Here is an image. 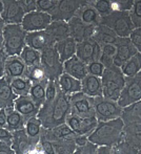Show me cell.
Wrapping results in <instances>:
<instances>
[{
	"instance_id": "1",
	"label": "cell",
	"mask_w": 141,
	"mask_h": 154,
	"mask_svg": "<svg viewBox=\"0 0 141 154\" xmlns=\"http://www.w3.org/2000/svg\"><path fill=\"white\" fill-rule=\"evenodd\" d=\"M72 112L69 95L66 94L59 87L56 97L52 101H45L40 107L37 118L40 120L42 127L45 129L56 127L66 123V118Z\"/></svg>"
},
{
	"instance_id": "2",
	"label": "cell",
	"mask_w": 141,
	"mask_h": 154,
	"mask_svg": "<svg viewBox=\"0 0 141 154\" xmlns=\"http://www.w3.org/2000/svg\"><path fill=\"white\" fill-rule=\"evenodd\" d=\"M123 122L120 118L98 122L95 129L88 135L90 142L101 146H115L122 136Z\"/></svg>"
},
{
	"instance_id": "3",
	"label": "cell",
	"mask_w": 141,
	"mask_h": 154,
	"mask_svg": "<svg viewBox=\"0 0 141 154\" xmlns=\"http://www.w3.org/2000/svg\"><path fill=\"white\" fill-rule=\"evenodd\" d=\"M100 79L102 84L103 97L117 101L125 83V77L121 72L120 67L115 65L105 67Z\"/></svg>"
},
{
	"instance_id": "4",
	"label": "cell",
	"mask_w": 141,
	"mask_h": 154,
	"mask_svg": "<svg viewBox=\"0 0 141 154\" xmlns=\"http://www.w3.org/2000/svg\"><path fill=\"white\" fill-rule=\"evenodd\" d=\"M27 32L21 24H5L2 29L3 49L6 56H19L24 48Z\"/></svg>"
},
{
	"instance_id": "5",
	"label": "cell",
	"mask_w": 141,
	"mask_h": 154,
	"mask_svg": "<svg viewBox=\"0 0 141 154\" xmlns=\"http://www.w3.org/2000/svg\"><path fill=\"white\" fill-rule=\"evenodd\" d=\"M100 24L105 25L112 29L119 38H129L131 32L135 29V26L132 23L129 12H120L113 11L108 15L101 17Z\"/></svg>"
},
{
	"instance_id": "6",
	"label": "cell",
	"mask_w": 141,
	"mask_h": 154,
	"mask_svg": "<svg viewBox=\"0 0 141 154\" xmlns=\"http://www.w3.org/2000/svg\"><path fill=\"white\" fill-rule=\"evenodd\" d=\"M40 64L44 69L47 80L57 81L58 78L63 73V62L60 60L55 46L41 53Z\"/></svg>"
},
{
	"instance_id": "7",
	"label": "cell",
	"mask_w": 141,
	"mask_h": 154,
	"mask_svg": "<svg viewBox=\"0 0 141 154\" xmlns=\"http://www.w3.org/2000/svg\"><path fill=\"white\" fill-rule=\"evenodd\" d=\"M94 111L98 122H103L120 118L122 108L118 105L117 101L100 95L94 97Z\"/></svg>"
},
{
	"instance_id": "8",
	"label": "cell",
	"mask_w": 141,
	"mask_h": 154,
	"mask_svg": "<svg viewBox=\"0 0 141 154\" xmlns=\"http://www.w3.org/2000/svg\"><path fill=\"white\" fill-rule=\"evenodd\" d=\"M137 101H141V71L134 77L125 78L124 86L117 103L123 108Z\"/></svg>"
},
{
	"instance_id": "9",
	"label": "cell",
	"mask_w": 141,
	"mask_h": 154,
	"mask_svg": "<svg viewBox=\"0 0 141 154\" xmlns=\"http://www.w3.org/2000/svg\"><path fill=\"white\" fill-rule=\"evenodd\" d=\"M69 99L73 113L81 118H95L94 97H88L82 91H79L69 95Z\"/></svg>"
},
{
	"instance_id": "10",
	"label": "cell",
	"mask_w": 141,
	"mask_h": 154,
	"mask_svg": "<svg viewBox=\"0 0 141 154\" xmlns=\"http://www.w3.org/2000/svg\"><path fill=\"white\" fill-rule=\"evenodd\" d=\"M85 3L86 0H58L57 6L51 15L52 20L68 22L76 16L78 10Z\"/></svg>"
},
{
	"instance_id": "11",
	"label": "cell",
	"mask_w": 141,
	"mask_h": 154,
	"mask_svg": "<svg viewBox=\"0 0 141 154\" xmlns=\"http://www.w3.org/2000/svg\"><path fill=\"white\" fill-rule=\"evenodd\" d=\"M52 21L53 20H52L51 15L35 11V12L25 14L24 18L21 22V26L27 32L44 31L51 24Z\"/></svg>"
},
{
	"instance_id": "12",
	"label": "cell",
	"mask_w": 141,
	"mask_h": 154,
	"mask_svg": "<svg viewBox=\"0 0 141 154\" xmlns=\"http://www.w3.org/2000/svg\"><path fill=\"white\" fill-rule=\"evenodd\" d=\"M76 57L85 64L92 61H100L101 45L92 38L78 42L76 45Z\"/></svg>"
},
{
	"instance_id": "13",
	"label": "cell",
	"mask_w": 141,
	"mask_h": 154,
	"mask_svg": "<svg viewBox=\"0 0 141 154\" xmlns=\"http://www.w3.org/2000/svg\"><path fill=\"white\" fill-rule=\"evenodd\" d=\"M3 1V12L1 18L5 24H21L25 13L19 0H2Z\"/></svg>"
},
{
	"instance_id": "14",
	"label": "cell",
	"mask_w": 141,
	"mask_h": 154,
	"mask_svg": "<svg viewBox=\"0 0 141 154\" xmlns=\"http://www.w3.org/2000/svg\"><path fill=\"white\" fill-rule=\"evenodd\" d=\"M55 43V40L46 29L27 32V37H25V44L40 53L53 47Z\"/></svg>"
},
{
	"instance_id": "15",
	"label": "cell",
	"mask_w": 141,
	"mask_h": 154,
	"mask_svg": "<svg viewBox=\"0 0 141 154\" xmlns=\"http://www.w3.org/2000/svg\"><path fill=\"white\" fill-rule=\"evenodd\" d=\"M66 123L70 126L74 132L79 135H83V134L88 135L97 126L98 120L96 118H81L71 112L66 118Z\"/></svg>"
},
{
	"instance_id": "16",
	"label": "cell",
	"mask_w": 141,
	"mask_h": 154,
	"mask_svg": "<svg viewBox=\"0 0 141 154\" xmlns=\"http://www.w3.org/2000/svg\"><path fill=\"white\" fill-rule=\"evenodd\" d=\"M68 25L69 31H70V37H72L77 43L91 39L96 29L95 25L84 24L77 16H74L73 18L70 19L68 21Z\"/></svg>"
},
{
	"instance_id": "17",
	"label": "cell",
	"mask_w": 141,
	"mask_h": 154,
	"mask_svg": "<svg viewBox=\"0 0 141 154\" xmlns=\"http://www.w3.org/2000/svg\"><path fill=\"white\" fill-rule=\"evenodd\" d=\"M116 54H115L114 60H113V65L117 67H120L125 61L131 59L132 57L138 54L139 51L135 48L129 38H119L117 39L116 43Z\"/></svg>"
},
{
	"instance_id": "18",
	"label": "cell",
	"mask_w": 141,
	"mask_h": 154,
	"mask_svg": "<svg viewBox=\"0 0 141 154\" xmlns=\"http://www.w3.org/2000/svg\"><path fill=\"white\" fill-rule=\"evenodd\" d=\"M12 137V148L17 154L30 153L37 150L38 145L34 143L27 134L25 129H19L16 131H13Z\"/></svg>"
},
{
	"instance_id": "19",
	"label": "cell",
	"mask_w": 141,
	"mask_h": 154,
	"mask_svg": "<svg viewBox=\"0 0 141 154\" xmlns=\"http://www.w3.org/2000/svg\"><path fill=\"white\" fill-rule=\"evenodd\" d=\"M14 108L24 118L25 121L37 116L40 109V107L30 97V95H18L14 102Z\"/></svg>"
},
{
	"instance_id": "20",
	"label": "cell",
	"mask_w": 141,
	"mask_h": 154,
	"mask_svg": "<svg viewBox=\"0 0 141 154\" xmlns=\"http://www.w3.org/2000/svg\"><path fill=\"white\" fill-rule=\"evenodd\" d=\"M27 67L20 56H8L4 66V75L8 78V81L15 78L24 77Z\"/></svg>"
},
{
	"instance_id": "21",
	"label": "cell",
	"mask_w": 141,
	"mask_h": 154,
	"mask_svg": "<svg viewBox=\"0 0 141 154\" xmlns=\"http://www.w3.org/2000/svg\"><path fill=\"white\" fill-rule=\"evenodd\" d=\"M78 135H79V134L74 132L68 124L63 123V124H60V125L56 126V127L50 128V129L42 128L40 136H42V137L53 142V140H60V138L75 140Z\"/></svg>"
},
{
	"instance_id": "22",
	"label": "cell",
	"mask_w": 141,
	"mask_h": 154,
	"mask_svg": "<svg viewBox=\"0 0 141 154\" xmlns=\"http://www.w3.org/2000/svg\"><path fill=\"white\" fill-rule=\"evenodd\" d=\"M124 142H127L130 146L135 148L136 150H141V122L132 123L123 125L122 136Z\"/></svg>"
},
{
	"instance_id": "23",
	"label": "cell",
	"mask_w": 141,
	"mask_h": 154,
	"mask_svg": "<svg viewBox=\"0 0 141 154\" xmlns=\"http://www.w3.org/2000/svg\"><path fill=\"white\" fill-rule=\"evenodd\" d=\"M63 72L72 75L73 78L81 81L88 75L86 64L76 56L63 62Z\"/></svg>"
},
{
	"instance_id": "24",
	"label": "cell",
	"mask_w": 141,
	"mask_h": 154,
	"mask_svg": "<svg viewBox=\"0 0 141 154\" xmlns=\"http://www.w3.org/2000/svg\"><path fill=\"white\" fill-rule=\"evenodd\" d=\"M81 91L88 97H96L102 95L101 79L96 75H86L81 80Z\"/></svg>"
},
{
	"instance_id": "25",
	"label": "cell",
	"mask_w": 141,
	"mask_h": 154,
	"mask_svg": "<svg viewBox=\"0 0 141 154\" xmlns=\"http://www.w3.org/2000/svg\"><path fill=\"white\" fill-rule=\"evenodd\" d=\"M76 16L86 25H95V26H97V25L100 24V20H101L100 15L91 5L88 0H86V3L83 4L78 10Z\"/></svg>"
},
{
	"instance_id": "26",
	"label": "cell",
	"mask_w": 141,
	"mask_h": 154,
	"mask_svg": "<svg viewBox=\"0 0 141 154\" xmlns=\"http://www.w3.org/2000/svg\"><path fill=\"white\" fill-rule=\"evenodd\" d=\"M17 95L12 89L10 81L5 75L0 79V109L14 106V102Z\"/></svg>"
},
{
	"instance_id": "27",
	"label": "cell",
	"mask_w": 141,
	"mask_h": 154,
	"mask_svg": "<svg viewBox=\"0 0 141 154\" xmlns=\"http://www.w3.org/2000/svg\"><path fill=\"white\" fill-rule=\"evenodd\" d=\"M58 87L66 94L71 95L75 92L81 91V81L73 78L72 75L63 72L56 81Z\"/></svg>"
},
{
	"instance_id": "28",
	"label": "cell",
	"mask_w": 141,
	"mask_h": 154,
	"mask_svg": "<svg viewBox=\"0 0 141 154\" xmlns=\"http://www.w3.org/2000/svg\"><path fill=\"white\" fill-rule=\"evenodd\" d=\"M76 45H77V42L72 37H69L59 42H56L54 46L59 55L60 60L64 62L76 56Z\"/></svg>"
},
{
	"instance_id": "29",
	"label": "cell",
	"mask_w": 141,
	"mask_h": 154,
	"mask_svg": "<svg viewBox=\"0 0 141 154\" xmlns=\"http://www.w3.org/2000/svg\"><path fill=\"white\" fill-rule=\"evenodd\" d=\"M120 119L122 120L123 125L141 122V101L123 107Z\"/></svg>"
},
{
	"instance_id": "30",
	"label": "cell",
	"mask_w": 141,
	"mask_h": 154,
	"mask_svg": "<svg viewBox=\"0 0 141 154\" xmlns=\"http://www.w3.org/2000/svg\"><path fill=\"white\" fill-rule=\"evenodd\" d=\"M92 39L96 41L98 44L104 45V44H115L118 37H117V35L112 29L106 27L105 25L99 24L96 26V29H95V32L93 35Z\"/></svg>"
},
{
	"instance_id": "31",
	"label": "cell",
	"mask_w": 141,
	"mask_h": 154,
	"mask_svg": "<svg viewBox=\"0 0 141 154\" xmlns=\"http://www.w3.org/2000/svg\"><path fill=\"white\" fill-rule=\"evenodd\" d=\"M46 31L51 34L55 42H59L70 37V31L66 21H52Z\"/></svg>"
},
{
	"instance_id": "32",
	"label": "cell",
	"mask_w": 141,
	"mask_h": 154,
	"mask_svg": "<svg viewBox=\"0 0 141 154\" xmlns=\"http://www.w3.org/2000/svg\"><path fill=\"white\" fill-rule=\"evenodd\" d=\"M6 113H8V119H6V129L10 131H16L19 129H23L25 126V122L22 116L19 113L17 110H15L14 106L5 108Z\"/></svg>"
},
{
	"instance_id": "33",
	"label": "cell",
	"mask_w": 141,
	"mask_h": 154,
	"mask_svg": "<svg viewBox=\"0 0 141 154\" xmlns=\"http://www.w3.org/2000/svg\"><path fill=\"white\" fill-rule=\"evenodd\" d=\"M120 70L125 78L134 77L141 71V53L136 54L134 57L125 61L120 66Z\"/></svg>"
},
{
	"instance_id": "34",
	"label": "cell",
	"mask_w": 141,
	"mask_h": 154,
	"mask_svg": "<svg viewBox=\"0 0 141 154\" xmlns=\"http://www.w3.org/2000/svg\"><path fill=\"white\" fill-rule=\"evenodd\" d=\"M42 124H41L40 120H39L37 116L31 118L29 120H27L25 122L24 129L27 134L30 136L32 140L34 143H36L38 145L39 140H40V135H41V131H42Z\"/></svg>"
},
{
	"instance_id": "35",
	"label": "cell",
	"mask_w": 141,
	"mask_h": 154,
	"mask_svg": "<svg viewBox=\"0 0 141 154\" xmlns=\"http://www.w3.org/2000/svg\"><path fill=\"white\" fill-rule=\"evenodd\" d=\"M47 80H44L42 82H37V83H32L31 89H30V97L39 106L44 104L45 102V86H46Z\"/></svg>"
},
{
	"instance_id": "36",
	"label": "cell",
	"mask_w": 141,
	"mask_h": 154,
	"mask_svg": "<svg viewBox=\"0 0 141 154\" xmlns=\"http://www.w3.org/2000/svg\"><path fill=\"white\" fill-rule=\"evenodd\" d=\"M12 89L15 94L18 95H29L30 89H31L32 82L30 81L27 78L20 77V78H15V79L10 81Z\"/></svg>"
},
{
	"instance_id": "37",
	"label": "cell",
	"mask_w": 141,
	"mask_h": 154,
	"mask_svg": "<svg viewBox=\"0 0 141 154\" xmlns=\"http://www.w3.org/2000/svg\"><path fill=\"white\" fill-rule=\"evenodd\" d=\"M54 148V153L60 154H72L75 152L76 143L74 140H69V138H60L57 140L52 142Z\"/></svg>"
},
{
	"instance_id": "38",
	"label": "cell",
	"mask_w": 141,
	"mask_h": 154,
	"mask_svg": "<svg viewBox=\"0 0 141 154\" xmlns=\"http://www.w3.org/2000/svg\"><path fill=\"white\" fill-rule=\"evenodd\" d=\"M19 56L21 57V59L23 60V62L25 63V65L27 67L40 64L41 53L36 51V49L32 48V47L27 46V45H25L24 48L22 49V51H21V54Z\"/></svg>"
},
{
	"instance_id": "39",
	"label": "cell",
	"mask_w": 141,
	"mask_h": 154,
	"mask_svg": "<svg viewBox=\"0 0 141 154\" xmlns=\"http://www.w3.org/2000/svg\"><path fill=\"white\" fill-rule=\"evenodd\" d=\"M24 77L27 78L32 83H37V82H42L44 80H47L46 75H45L44 69L41 66V64H37L34 66L27 67Z\"/></svg>"
},
{
	"instance_id": "40",
	"label": "cell",
	"mask_w": 141,
	"mask_h": 154,
	"mask_svg": "<svg viewBox=\"0 0 141 154\" xmlns=\"http://www.w3.org/2000/svg\"><path fill=\"white\" fill-rule=\"evenodd\" d=\"M90 4L97 11L100 17H104L112 13L114 10L112 0H94V1H88Z\"/></svg>"
},
{
	"instance_id": "41",
	"label": "cell",
	"mask_w": 141,
	"mask_h": 154,
	"mask_svg": "<svg viewBox=\"0 0 141 154\" xmlns=\"http://www.w3.org/2000/svg\"><path fill=\"white\" fill-rule=\"evenodd\" d=\"M115 54H116V46L115 44H104L101 45V57L100 62L105 67H108L113 65Z\"/></svg>"
},
{
	"instance_id": "42",
	"label": "cell",
	"mask_w": 141,
	"mask_h": 154,
	"mask_svg": "<svg viewBox=\"0 0 141 154\" xmlns=\"http://www.w3.org/2000/svg\"><path fill=\"white\" fill-rule=\"evenodd\" d=\"M130 18L132 20V23L134 24L135 29H140L141 27V1L136 0L134 1V4L132 8L129 11Z\"/></svg>"
},
{
	"instance_id": "43",
	"label": "cell",
	"mask_w": 141,
	"mask_h": 154,
	"mask_svg": "<svg viewBox=\"0 0 141 154\" xmlns=\"http://www.w3.org/2000/svg\"><path fill=\"white\" fill-rule=\"evenodd\" d=\"M58 0H36L37 11L52 15L57 6Z\"/></svg>"
},
{
	"instance_id": "44",
	"label": "cell",
	"mask_w": 141,
	"mask_h": 154,
	"mask_svg": "<svg viewBox=\"0 0 141 154\" xmlns=\"http://www.w3.org/2000/svg\"><path fill=\"white\" fill-rule=\"evenodd\" d=\"M86 68H88V75L101 78L105 69V66L100 61H92L86 64Z\"/></svg>"
},
{
	"instance_id": "45",
	"label": "cell",
	"mask_w": 141,
	"mask_h": 154,
	"mask_svg": "<svg viewBox=\"0 0 141 154\" xmlns=\"http://www.w3.org/2000/svg\"><path fill=\"white\" fill-rule=\"evenodd\" d=\"M114 147V153H140V151L136 150L135 148H133L132 146H130L129 144H127V142H124V140L121 138L120 142L117 143Z\"/></svg>"
},
{
	"instance_id": "46",
	"label": "cell",
	"mask_w": 141,
	"mask_h": 154,
	"mask_svg": "<svg viewBox=\"0 0 141 154\" xmlns=\"http://www.w3.org/2000/svg\"><path fill=\"white\" fill-rule=\"evenodd\" d=\"M58 91V85L56 81L47 80L46 86H45V101H52L56 97Z\"/></svg>"
},
{
	"instance_id": "47",
	"label": "cell",
	"mask_w": 141,
	"mask_h": 154,
	"mask_svg": "<svg viewBox=\"0 0 141 154\" xmlns=\"http://www.w3.org/2000/svg\"><path fill=\"white\" fill-rule=\"evenodd\" d=\"M115 11L129 12L134 4V0H112Z\"/></svg>"
},
{
	"instance_id": "48",
	"label": "cell",
	"mask_w": 141,
	"mask_h": 154,
	"mask_svg": "<svg viewBox=\"0 0 141 154\" xmlns=\"http://www.w3.org/2000/svg\"><path fill=\"white\" fill-rule=\"evenodd\" d=\"M97 147L98 145L94 144L92 142H86L84 145L82 146H77L75 149V152L74 153H77V154H82V153H86V154H91V153H96L97 150Z\"/></svg>"
},
{
	"instance_id": "49",
	"label": "cell",
	"mask_w": 141,
	"mask_h": 154,
	"mask_svg": "<svg viewBox=\"0 0 141 154\" xmlns=\"http://www.w3.org/2000/svg\"><path fill=\"white\" fill-rule=\"evenodd\" d=\"M130 41L139 53H141V29H135L129 36Z\"/></svg>"
},
{
	"instance_id": "50",
	"label": "cell",
	"mask_w": 141,
	"mask_h": 154,
	"mask_svg": "<svg viewBox=\"0 0 141 154\" xmlns=\"http://www.w3.org/2000/svg\"><path fill=\"white\" fill-rule=\"evenodd\" d=\"M19 3L22 6L25 14H29V13L37 11L36 0H19Z\"/></svg>"
},
{
	"instance_id": "51",
	"label": "cell",
	"mask_w": 141,
	"mask_h": 154,
	"mask_svg": "<svg viewBox=\"0 0 141 154\" xmlns=\"http://www.w3.org/2000/svg\"><path fill=\"white\" fill-rule=\"evenodd\" d=\"M0 153L1 154H15L12 148V142L0 140Z\"/></svg>"
},
{
	"instance_id": "52",
	"label": "cell",
	"mask_w": 141,
	"mask_h": 154,
	"mask_svg": "<svg viewBox=\"0 0 141 154\" xmlns=\"http://www.w3.org/2000/svg\"><path fill=\"white\" fill-rule=\"evenodd\" d=\"M13 134L12 131L4 127H0V140H5V142H12Z\"/></svg>"
},
{
	"instance_id": "53",
	"label": "cell",
	"mask_w": 141,
	"mask_h": 154,
	"mask_svg": "<svg viewBox=\"0 0 141 154\" xmlns=\"http://www.w3.org/2000/svg\"><path fill=\"white\" fill-rule=\"evenodd\" d=\"M6 54L4 49L0 51V79L4 75V66H5V60H6Z\"/></svg>"
},
{
	"instance_id": "54",
	"label": "cell",
	"mask_w": 141,
	"mask_h": 154,
	"mask_svg": "<svg viewBox=\"0 0 141 154\" xmlns=\"http://www.w3.org/2000/svg\"><path fill=\"white\" fill-rule=\"evenodd\" d=\"M96 153H114V147L106 146V145H101L97 147Z\"/></svg>"
},
{
	"instance_id": "55",
	"label": "cell",
	"mask_w": 141,
	"mask_h": 154,
	"mask_svg": "<svg viewBox=\"0 0 141 154\" xmlns=\"http://www.w3.org/2000/svg\"><path fill=\"white\" fill-rule=\"evenodd\" d=\"M6 119H8V113H6L5 108L0 109V127L6 128Z\"/></svg>"
},
{
	"instance_id": "56",
	"label": "cell",
	"mask_w": 141,
	"mask_h": 154,
	"mask_svg": "<svg viewBox=\"0 0 141 154\" xmlns=\"http://www.w3.org/2000/svg\"><path fill=\"white\" fill-rule=\"evenodd\" d=\"M3 49V36H2V32H0V51Z\"/></svg>"
},
{
	"instance_id": "57",
	"label": "cell",
	"mask_w": 141,
	"mask_h": 154,
	"mask_svg": "<svg viewBox=\"0 0 141 154\" xmlns=\"http://www.w3.org/2000/svg\"><path fill=\"white\" fill-rule=\"evenodd\" d=\"M4 25H5V23H4V21L2 20V18L0 17V32H2V29H3Z\"/></svg>"
},
{
	"instance_id": "58",
	"label": "cell",
	"mask_w": 141,
	"mask_h": 154,
	"mask_svg": "<svg viewBox=\"0 0 141 154\" xmlns=\"http://www.w3.org/2000/svg\"><path fill=\"white\" fill-rule=\"evenodd\" d=\"M2 12H3V1L0 0V16H1Z\"/></svg>"
}]
</instances>
